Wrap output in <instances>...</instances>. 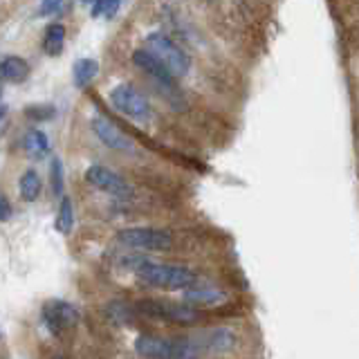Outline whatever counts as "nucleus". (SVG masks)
Here are the masks:
<instances>
[{
	"instance_id": "nucleus-1",
	"label": "nucleus",
	"mask_w": 359,
	"mask_h": 359,
	"mask_svg": "<svg viewBox=\"0 0 359 359\" xmlns=\"http://www.w3.org/2000/svg\"><path fill=\"white\" fill-rule=\"evenodd\" d=\"M135 274H137L140 280H144L146 285L157 287V290H166V292L187 290L196 283V272H191L189 267L164 265V263H155V261H146Z\"/></svg>"
},
{
	"instance_id": "nucleus-2",
	"label": "nucleus",
	"mask_w": 359,
	"mask_h": 359,
	"mask_svg": "<svg viewBox=\"0 0 359 359\" xmlns=\"http://www.w3.org/2000/svg\"><path fill=\"white\" fill-rule=\"evenodd\" d=\"M135 351L146 359H198V348L189 339H164V337L140 334Z\"/></svg>"
},
{
	"instance_id": "nucleus-3",
	"label": "nucleus",
	"mask_w": 359,
	"mask_h": 359,
	"mask_svg": "<svg viewBox=\"0 0 359 359\" xmlns=\"http://www.w3.org/2000/svg\"><path fill=\"white\" fill-rule=\"evenodd\" d=\"M144 50H149L175 79L187 76L189 67H191L189 56L180 50L177 45L166 36V34H160V32L149 34V36H146V48Z\"/></svg>"
},
{
	"instance_id": "nucleus-4",
	"label": "nucleus",
	"mask_w": 359,
	"mask_h": 359,
	"mask_svg": "<svg viewBox=\"0 0 359 359\" xmlns=\"http://www.w3.org/2000/svg\"><path fill=\"white\" fill-rule=\"evenodd\" d=\"M117 243L128 250H140V252H164L173 245V236L166 229H155V227H128L117 231Z\"/></svg>"
},
{
	"instance_id": "nucleus-5",
	"label": "nucleus",
	"mask_w": 359,
	"mask_h": 359,
	"mask_svg": "<svg viewBox=\"0 0 359 359\" xmlns=\"http://www.w3.org/2000/svg\"><path fill=\"white\" fill-rule=\"evenodd\" d=\"M110 104L115 106L121 115H126L128 119L146 123L153 117V108L137 88L130 83H119L110 90Z\"/></svg>"
},
{
	"instance_id": "nucleus-6",
	"label": "nucleus",
	"mask_w": 359,
	"mask_h": 359,
	"mask_svg": "<svg viewBox=\"0 0 359 359\" xmlns=\"http://www.w3.org/2000/svg\"><path fill=\"white\" fill-rule=\"evenodd\" d=\"M43 323L52 334H61L79 323V310L63 299H52L43 306Z\"/></svg>"
},
{
	"instance_id": "nucleus-7",
	"label": "nucleus",
	"mask_w": 359,
	"mask_h": 359,
	"mask_svg": "<svg viewBox=\"0 0 359 359\" xmlns=\"http://www.w3.org/2000/svg\"><path fill=\"white\" fill-rule=\"evenodd\" d=\"M86 180L93 187H97L99 191H104V194H110L115 198H128L130 196V184L123 180L119 173L110 171V168L101 166V164H95L90 166L86 171Z\"/></svg>"
},
{
	"instance_id": "nucleus-8",
	"label": "nucleus",
	"mask_w": 359,
	"mask_h": 359,
	"mask_svg": "<svg viewBox=\"0 0 359 359\" xmlns=\"http://www.w3.org/2000/svg\"><path fill=\"white\" fill-rule=\"evenodd\" d=\"M133 63L140 67L142 72H146L149 74L153 81L160 86V88H164L166 93H171V95H177V88H175V76L166 70V67L155 59V56L149 52V50H135L133 52Z\"/></svg>"
},
{
	"instance_id": "nucleus-9",
	"label": "nucleus",
	"mask_w": 359,
	"mask_h": 359,
	"mask_svg": "<svg viewBox=\"0 0 359 359\" xmlns=\"http://www.w3.org/2000/svg\"><path fill=\"white\" fill-rule=\"evenodd\" d=\"M142 308L146 312L155 314V317L180 323V325H191L200 321V312L191 308L189 303H144Z\"/></svg>"
},
{
	"instance_id": "nucleus-10",
	"label": "nucleus",
	"mask_w": 359,
	"mask_h": 359,
	"mask_svg": "<svg viewBox=\"0 0 359 359\" xmlns=\"http://www.w3.org/2000/svg\"><path fill=\"white\" fill-rule=\"evenodd\" d=\"M198 353H227L236 346V334L227 328H213L189 337Z\"/></svg>"
},
{
	"instance_id": "nucleus-11",
	"label": "nucleus",
	"mask_w": 359,
	"mask_h": 359,
	"mask_svg": "<svg viewBox=\"0 0 359 359\" xmlns=\"http://www.w3.org/2000/svg\"><path fill=\"white\" fill-rule=\"evenodd\" d=\"M93 130H95L97 137L112 151H119V153H133L135 151V144L130 142V137H126L115 123L104 119V117L93 119Z\"/></svg>"
},
{
	"instance_id": "nucleus-12",
	"label": "nucleus",
	"mask_w": 359,
	"mask_h": 359,
	"mask_svg": "<svg viewBox=\"0 0 359 359\" xmlns=\"http://www.w3.org/2000/svg\"><path fill=\"white\" fill-rule=\"evenodd\" d=\"M182 299L189 306H218L227 294H224L222 290H218L216 285H200V283H194L191 287L182 290Z\"/></svg>"
},
{
	"instance_id": "nucleus-13",
	"label": "nucleus",
	"mask_w": 359,
	"mask_h": 359,
	"mask_svg": "<svg viewBox=\"0 0 359 359\" xmlns=\"http://www.w3.org/2000/svg\"><path fill=\"white\" fill-rule=\"evenodd\" d=\"M27 74L29 65L20 56H7L5 61H0V81L3 83H22Z\"/></svg>"
},
{
	"instance_id": "nucleus-14",
	"label": "nucleus",
	"mask_w": 359,
	"mask_h": 359,
	"mask_svg": "<svg viewBox=\"0 0 359 359\" xmlns=\"http://www.w3.org/2000/svg\"><path fill=\"white\" fill-rule=\"evenodd\" d=\"M43 52L50 54V56H59L63 52V45H65V27L61 22H52V25L45 27L43 34Z\"/></svg>"
},
{
	"instance_id": "nucleus-15",
	"label": "nucleus",
	"mask_w": 359,
	"mask_h": 359,
	"mask_svg": "<svg viewBox=\"0 0 359 359\" xmlns=\"http://www.w3.org/2000/svg\"><path fill=\"white\" fill-rule=\"evenodd\" d=\"M22 146H25V153L32 160H43L50 153V140L43 130H29L22 140Z\"/></svg>"
},
{
	"instance_id": "nucleus-16",
	"label": "nucleus",
	"mask_w": 359,
	"mask_h": 359,
	"mask_svg": "<svg viewBox=\"0 0 359 359\" xmlns=\"http://www.w3.org/2000/svg\"><path fill=\"white\" fill-rule=\"evenodd\" d=\"M72 74H74V86L76 88H88L99 74V63L95 59H81V61L74 63Z\"/></svg>"
},
{
	"instance_id": "nucleus-17",
	"label": "nucleus",
	"mask_w": 359,
	"mask_h": 359,
	"mask_svg": "<svg viewBox=\"0 0 359 359\" xmlns=\"http://www.w3.org/2000/svg\"><path fill=\"white\" fill-rule=\"evenodd\" d=\"M41 177H39V173L36 171H25L20 175V180H18V191H20V198L25 200V202H34L39 196H41Z\"/></svg>"
},
{
	"instance_id": "nucleus-18",
	"label": "nucleus",
	"mask_w": 359,
	"mask_h": 359,
	"mask_svg": "<svg viewBox=\"0 0 359 359\" xmlns=\"http://www.w3.org/2000/svg\"><path fill=\"white\" fill-rule=\"evenodd\" d=\"M74 227V209H72V200L63 196L61 205H59V213H56V231L61 233H70Z\"/></svg>"
},
{
	"instance_id": "nucleus-19",
	"label": "nucleus",
	"mask_w": 359,
	"mask_h": 359,
	"mask_svg": "<svg viewBox=\"0 0 359 359\" xmlns=\"http://www.w3.org/2000/svg\"><path fill=\"white\" fill-rule=\"evenodd\" d=\"M50 177H52V189L56 196H63V162L59 157H54L50 164Z\"/></svg>"
},
{
	"instance_id": "nucleus-20",
	"label": "nucleus",
	"mask_w": 359,
	"mask_h": 359,
	"mask_svg": "<svg viewBox=\"0 0 359 359\" xmlns=\"http://www.w3.org/2000/svg\"><path fill=\"white\" fill-rule=\"evenodd\" d=\"M27 117L29 119H52L54 117V108L52 106H34V108H27Z\"/></svg>"
},
{
	"instance_id": "nucleus-21",
	"label": "nucleus",
	"mask_w": 359,
	"mask_h": 359,
	"mask_svg": "<svg viewBox=\"0 0 359 359\" xmlns=\"http://www.w3.org/2000/svg\"><path fill=\"white\" fill-rule=\"evenodd\" d=\"M61 3H63V0H43L39 14L41 16H50V14H54V11H59Z\"/></svg>"
},
{
	"instance_id": "nucleus-22",
	"label": "nucleus",
	"mask_w": 359,
	"mask_h": 359,
	"mask_svg": "<svg viewBox=\"0 0 359 359\" xmlns=\"http://www.w3.org/2000/svg\"><path fill=\"white\" fill-rule=\"evenodd\" d=\"M119 5H121V0H106V11H104V14H106L108 18H112V16L117 14Z\"/></svg>"
},
{
	"instance_id": "nucleus-23",
	"label": "nucleus",
	"mask_w": 359,
	"mask_h": 359,
	"mask_svg": "<svg viewBox=\"0 0 359 359\" xmlns=\"http://www.w3.org/2000/svg\"><path fill=\"white\" fill-rule=\"evenodd\" d=\"M9 216H11V207H9V202L0 196V220H9Z\"/></svg>"
},
{
	"instance_id": "nucleus-24",
	"label": "nucleus",
	"mask_w": 359,
	"mask_h": 359,
	"mask_svg": "<svg viewBox=\"0 0 359 359\" xmlns=\"http://www.w3.org/2000/svg\"><path fill=\"white\" fill-rule=\"evenodd\" d=\"M106 11V0H95V5H93V9H90V16L93 18H97V16H101Z\"/></svg>"
},
{
	"instance_id": "nucleus-25",
	"label": "nucleus",
	"mask_w": 359,
	"mask_h": 359,
	"mask_svg": "<svg viewBox=\"0 0 359 359\" xmlns=\"http://www.w3.org/2000/svg\"><path fill=\"white\" fill-rule=\"evenodd\" d=\"M5 112H7V108H5V106H0V119L5 117Z\"/></svg>"
},
{
	"instance_id": "nucleus-26",
	"label": "nucleus",
	"mask_w": 359,
	"mask_h": 359,
	"mask_svg": "<svg viewBox=\"0 0 359 359\" xmlns=\"http://www.w3.org/2000/svg\"><path fill=\"white\" fill-rule=\"evenodd\" d=\"M0 337H3V332H0Z\"/></svg>"
},
{
	"instance_id": "nucleus-27",
	"label": "nucleus",
	"mask_w": 359,
	"mask_h": 359,
	"mask_svg": "<svg viewBox=\"0 0 359 359\" xmlns=\"http://www.w3.org/2000/svg\"><path fill=\"white\" fill-rule=\"evenodd\" d=\"M59 359H61V357H59Z\"/></svg>"
}]
</instances>
